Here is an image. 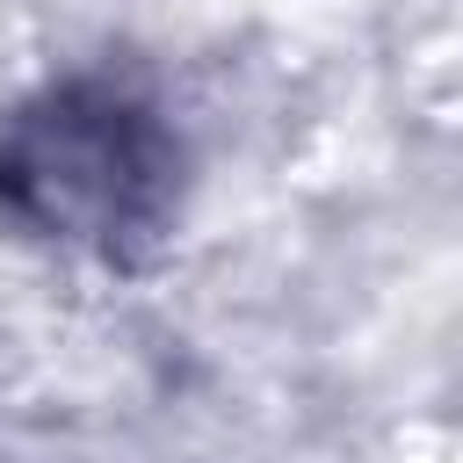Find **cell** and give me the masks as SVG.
I'll return each mask as SVG.
<instances>
[{"mask_svg":"<svg viewBox=\"0 0 463 463\" xmlns=\"http://www.w3.org/2000/svg\"><path fill=\"white\" fill-rule=\"evenodd\" d=\"M166 159L137 109L109 94H58L51 109L22 116L0 145V195L65 239H123L159 203Z\"/></svg>","mask_w":463,"mask_h":463,"instance_id":"6da1fadb","label":"cell"}]
</instances>
